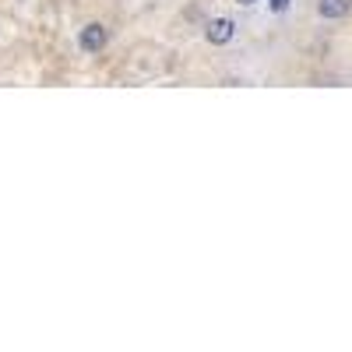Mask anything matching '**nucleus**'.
I'll use <instances>...</instances> for the list:
<instances>
[{
    "instance_id": "f03ea898",
    "label": "nucleus",
    "mask_w": 352,
    "mask_h": 352,
    "mask_svg": "<svg viewBox=\"0 0 352 352\" xmlns=\"http://www.w3.org/2000/svg\"><path fill=\"white\" fill-rule=\"evenodd\" d=\"M204 36H208L212 46H226V43H232V36H236V25H232V18H212L208 28H204Z\"/></svg>"
},
{
    "instance_id": "7ed1b4c3",
    "label": "nucleus",
    "mask_w": 352,
    "mask_h": 352,
    "mask_svg": "<svg viewBox=\"0 0 352 352\" xmlns=\"http://www.w3.org/2000/svg\"><path fill=\"white\" fill-rule=\"evenodd\" d=\"M317 11H320V18H345L349 11H352V0H320L317 4Z\"/></svg>"
},
{
    "instance_id": "20e7f679",
    "label": "nucleus",
    "mask_w": 352,
    "mask_h": 352,
    "mask_svg": "<svg viewBox=\"0 0 352 352\" xmlns=\"http://www.w3.org/2000/svg\"><path fill=\"white\" fill-rule=\"evenodd\" d=\"M289 8V0H272V11H285Z\"/></svg>"
},
{
    "instance_id": "39448f33",
    "label": "nucleus",
    "mask_w": 352,
    "mask_h": 352,
    "mask_svg": "<svg viewBox=\"0 0 352 352\" xmlns=\"http://www.w3.org/2000/svg\"><path fill=\"white\" fill-rule=\"evenodd\" d=\"M236 4H257V0H236Z\"/></svg>"
},
{
    "instance_id": "f257e3e1",
    "label": "nucleus",
    "mask_w": 352,
    "mask_h": 352,
    "mask_svg": "<svg viewBox=\"0 0 352 352\" xmlns=\"http://www.w3.org/2000/svg\"><path fill=\"white\" fill-rule=\"evenodd\" d=\"M106 43H109V32L102 25H85L81 36H78V46L85 53H99V50H106Z\"/></svg>"
}]
</instances>
